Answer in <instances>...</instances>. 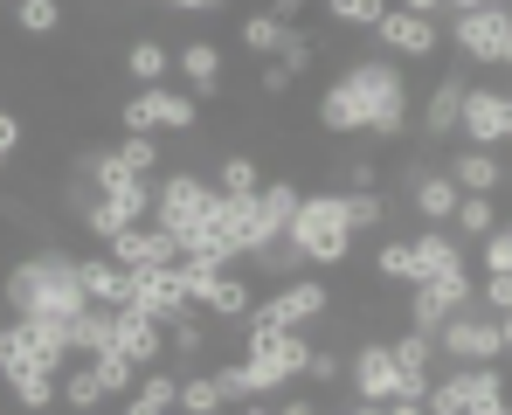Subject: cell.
<instances>
[{
	"label": "cell",
	"instance_id": "6da1fadb",
	"mask_svg": "<svg viewBox=\"0 0 512 415\" xmlns=\"http://www.w3.org/2000/svg\"><path fill=\"white\" fill-rule=\"evenodd\" d=\"M0 305L7 319H77L90 298L77 284V256L63 243H35L0 270Z\"/></svg>",
	"mask_w": 512,
	"mask_h": 415
},
{
	"label": "cell",
	"instance_id": "7a4b0ae2",
	"mask_svg": "<svg viewBox=\"0 0 512 415\" xmlns=\"http://www.w3.org/2000/svg\"><path fill=\"white\" fill-rule=\"evenodd\" d=\"M340 77L360 97V139H402L409 132V77L395 56H381V49L353 56V63H340Z\"/></svg>",
	"mask_w": 512,
	"mask_h": 415
},
{
	"label": "cell",
	"instance_id": "3957f363",
	"mask_svg": "<svg viewBox=\"0 0 512 415\" xmlns=\"http://www.w3.org/2000/svg\"><path fill=\"white\" fill-rule=\"evenodd\" d=\"M291 249L305 256V270H340L353 263V222H346V194L340 187H312V194H298V208H291Z\"/></svg>",
	"mask_w": 512,
	"mask_h": 415
},
{
	"label": "cell",
	"instance_id": "277c9868",
	"mask_svg": "<svg viewBox=\"0 0 512 415\" xmlns=\"http://www.w3.org/2000/svg\"><path fill=\"white\" fill-rule=\"evenodd\" d=\"M506 360H450V374H436L423 395V415H506Z\"/></svg>",
	"mask_w": 512,
	"mask_h": 415
},
{
	"label": "cell",
	"instance_id": "5b68a950",
	"mask_svg": "<svg viewBox=\"0 0 512 415\" xmlns=\"http://www.w3.org/2000/svg\"><path fill=\"white\" fill-rule=\"evenodd\" d=\"M443 42L471 63V70H506L512 63V0H485L471 14H443Z\"/></svg>",
	"mask_w": 512,
	"mask_h": 415
},
{
	"label": "cell",
	"instance_id": "8992f818",
	"mask_svg": "<svg viewBox=\"0 0 512 415\" xmlns=\"http://www.w3.org/2000/svg\"><path fill=\"white\" fill-rule=\"evenodd\" d=\"M201 111H208V104H201L194 90H173V83H132V97L118 104V125H125V132H160V139H167V132L194 139V132H201Z\"/></svg>",
	"mask_w": 512,
	"mask_h": 415
},
{
	"label": "cell",
	"instance_id": "52a82bcc",
	"mask_svg": "<svg viewBox=\"0 0 512 415\" xmlns=\"http://www.w3.org/2000/svg\"><path fill=\"white\" fill-rule=\"evenodd\" d=\"M512 346V319L506 312H485V305H464L436 326V360H506Z\"/></svg>",
	"mask_w": 512,
	"mask_h": 415
},
{
	"label": "cell",
	"instance_id": "ba28073f",
	"mask_svg": "<svg viewBox=\"0 0 512 415\" xmlns=\"http://www.w3.org/2000/svg\"><path fill=\"white\" fill-rule=\"evenodd\" d=\"M208 208H215V180H208V173H194V166H160V180H153V215H146L153 229H167L173 243H180Z\"/></svg>",
	"mask_w": 512,
	"mask_h": 415
},
{
	"label": "cell",
	"instance_id": "9c48e42d",
	"mask_svg": "<svg viewBox=\"0 0 512 415\" xmlns=\"http://www.w3.org/2000/svg\"><path fill=\"white\" fill-rule=\"evenodd\" d=\"M256 319H270V326H319L326 312H333V284L319 277V270H291V277H277L270 284V298H256L250 305Z\"/></svg>",
	"mask_w": 512,
	"mask_h": 415
},
{
	"label": "cell",
	"instance_id": "30bf717a",
	"mask_svg": "<svg viewBox=\"0 0 512 415\" xmlns=\"http://www.w3.org/2000/svg\"><path fill=\"white\" fill-rule=\"evenodd\" d=\"M457 139L464 146H499L512 139V97L499 77H471L464 83V104H457Z\"/></svg>",
	"mask_w": 512,
	"mask_h": 415
},
{
	"label": "cell",
	"instance_id": "8fae6325",
	"mask_svg": "<svg viewBox=\"0 0 512 415\" xmlns=\"http://www.w3.org/2000/svg\"><path fill=\"white\" fill-rule=\"evenodd\" d=\"M367 35H374V49L395 56V63H429V56L443 49V14H402V7L388 0V14H381Z\"/></svg>",
	"mask_w": 512,
	"mask_h": 415
},
{
	"label": "cell",
	"instance_id": "7c38bea8",
	"mask_svg": "<svg viewBox=\"0 0 512 415\" xmlns=\"http://www.w3.org/2000/svg\"><path fill=\"white\" fill-rule=\"evenodd\" d=\"M464 83H471V63H464V56H457L443 77L429 83L423 118H416V139H423V153H436V146H450V139H457V104H464Z\"/></svg>",
	"mask_w": 512,
	"mask_h": 415
},
{
	"label": "cell",
	"instance_id": "4fadbf2b",
	"mask_svg": "<svg viewBox=\"0 0 512 415\" xmlns=\"http://www.w3.org/2000/svg\"><path fill=\"white\" fill-rule=\"evenodd\" d=\"M194 305H201L215 326H236V319H250V305H256V277L243 263H222V270L194 291Z\"/></svg>",
	"mask_w": 512,
	"mask_h": 415
},
{
	"label": "cell",
	"instance_id": "5bb4252c",
	"mask_svg": "<svg viewBox=\"0 0 512 415\" xmlns=\"http://www.w3.org/2000/svg\"><path fill=\"white\" fill-rule=\"evenodd\" d=\"M443 173L457 180V194H506V153H499V146H464V139H450Z\"/></svg>",
	"mask_w": 512,
	"mask_h": 415
},
{
	"label": "cell",
	"instance_id": "9a60e30c",
	"mask_svg": "<svg viewBox=\"0 0 512 415\" xmlns=\"http://www.w3.org/2000/svg\"><path fill=\"white\" fill-rule=\"evenodd\" d=\"M173 70L187 77V90H194L201 104H222V97H229V83H222V42H208V35L173 42Z\"/></svg>",
	"mask_w": 512,
	"mask_h": 415
},
{
	"label": "cell",
	"instance_id": "2e32d148",
	"mask_svg": "<svg viewBox=\"0 0 512 415\" xmlns=\"http://www.w3.org/2000/svg\"><path fill=\"white\" fill-rule=\"evenodd\" d=\"M111 346H118L132 367H160V360H167V326L146 319V312H132V305H118V312H111Z\"/></svg>",
	"mask_w": 512,
	"mask_h": 415
},
{
	"label": "cell",
	"instance_id": "e0dca14e",
	"mask_svg": "<svg viewBox=\"0 0 512 415\" xmlns=\"http://www.w3.org/2000/svg\"><path fill=\"white\" fill-rule=\"evenodd\" d=\"M125 305L146 312V319H160V326H167L173 312H187V291H180L173 263H146V270H132V298H125Z\"/></svg>",
	"mask_w": 512,
	"mask_h": 415
},
{
	"label": "cell",
	"instance_id": "ac0fdd59",
	"mask_svg": "<svg viewBox=\"0 0 512 415\" xmlns=\"http://www.w3.org/2000/svg\"><path fill=\"white\" fill-rule=\"evenodd\" d=\"M443 270H464V243H457L443 222H423V229L409 236V284H429V277H443Z\"/></svg>",
	"mask_w": 512,
	"mask_h": 415
},
{
	"label": "cell",
	"instance_id": "d6986e66",
	"mask_svg": "<svg viewBox=\"0 0 512 415\" xmlns=\"http://www.w3.org/2000/svg\"><path fill=\"white\" fill-rule=\"evenodd\" d=\"M104 256H111V263H125V270H146V263H173L180 243H173L167 229H153V222H125V229L104 243Z\"/></svg>",
	"mask_w": 512,
	"mask_h": 415
},
{
	"label": "cell",
	"instance_id": "ffe728a7",
	"mask_svg": "<svg viewBox=\"0 0 512 415\" xmlns=\"http://www.w3.org/2000/svg\"><path fill=\"white\" fill-rule=\"evenodd\" d=\"M208 346H215V319H208L201 305H187V312H173V319H167V360H173V367H201Z\"/></svg>",
	"mask_w": 512,
	"mask_h": 415
},
{
	"label": "cell",
	"instance_id": "44dd1931",
	"mask_svg": "<svg viewBox=\"0 0 512 415\" xmlns=\"http://www.w3.org/2000/svg\"><path fill=\"white\" fill-rule=\"evenodd\" d=\"M77 284H84L90 305H111V312L132 298V270H125V263H111L104 249H97V256H77Z\"/></svg>",
	"mask_w": 512,
	"mask_h": 415
},
{
	"label": "cell",
	"instance_id": "7402d4cb",
	"mask_svg": "<svg viewBox=\"0 0 512 415\" xmlns=\"http://www.w3.org/2000/svg\"><path fill=\"white\" fill-rule=\"evenodd\" d=\"M0 14H7V28H14L21 42H56V35H63V21H70V14H63V0H7Z\"/></svg>",
	"mask_w": 512,
	"mask_h": 415
},
{
	"label": "cell",
	"instance_id": "603a6c76",
	"mask_svg": "<svg viewBox=\"0 0 512 415\" xmlns=\"http://www.w3.org/2000/svg\"><path fill=\"white\" fill-rule=\"evenodd\" d=\"M118 70L132 83H167L173 77V42H160V35H132L125 49H118Z\"/></svg>",
	"mask_w": 512,
	"mask_h": 415
},
{
	"label": "cell",
	"instance_id": "cb8c5ba5",
	"mask_svg": "<svg viewBox=\"0 0 512 415\" xmlns=\"http://www.w3.org/2000/svg\"><path fill=\"white\" fill-rule=\"evenodd\" d=\"M173 388H180V367H139L132 395L118 402L125 415H173Z\"/></svg>",
	"mask_w": 512,
	"mask_h": 415
},
{
	"label": "cell",
	"instance_id": "d4e9b609",
	"mask_svg": "<svg viewBox=\"0 0 512 415\" xmlns=\"http://www.w3.org/2000/svg\"><path fill=\"white\" fill-rule=\"evenodd\" d=\"M319 132L326 139H360V97H353L346 77H333L319 90Z\"/></svg>",
	"mask_w": 512,
	"mask_h": 415
},
{
	"label": "cell",
	"instance_id": "484cf974",
	"mask_svg": "<svg viewBox=\"0 0 512 415\" xmlns=\"http://www.w3.org/2000/svg\"><path fill=\"white\" fill-rule=\"evenodd\" d=\"M56 409H70V415L104 409V388H97V367H90V360H63V374H56Z\"/></svg>",
	"mask_w": 512,
	"mask_h": 415
},
{
	"label": "cell",
	"instance_id": "4316f807",
	"mask_svg": "<svg viewBox=\"0 0 512 415\" xmlns=\"http://www.w3.org/2000/svg\"><path fill=\"white\" fill-rule=\"evenodd\" d=\"M492 222H506L499 194H457V208H450V222H443V229H450L457 243H478V236H485Z\"/></svg>",
	"mask_w": 512,
	"mask_h": 415
},
{
	"label": "cell",
	"instance_id": "83f0119b",
	"mask_svg": "<svg viewBox=\"0 0 512 415\" xmlns=\"http://www.w3.org/2000/svg\"><path fill=\"white\" fill-rule=\"evenodd\" d=\"M28 367H42V353H35V332H28V319H0V388H7L14 374H28Z\"/></svg>",
	"mask_w": 512,
	"mask_h": 415
},
{
	"label": "cell",
	"instance_id": "f1b7e54d",
	"mask_svg": "<svg viewBox=\"0 0 512 415\" xmlns=\"http://www.w3.org/2000/svg\"><path fill=\"white\" fill-rule=\"evenodd\" d=\"M7 402H14L21 415L56 409V374H49V367H28V374H14V381H7Z\"/></svg>",
	"mask_w": 512,
	"mask_h": 415
},
{
	"label": "cell",
	"instance_id": "f546056e",
	"mask_svg": "<svg viewBox=\"0 0 512 415\" xmlns=\"http://www.w3.org/2000/svg\"><path fill=\"white\" fill-rule=\"evenodd\" d=\"M208 180H215V194H256L263 187V160L256 153H222Z\"/></svg>",
	"mask_w": 512,
	"mask_h": 415
},
{
	"label": "cell",
	"instance_id": "4dcf8cb0",
	"mask_svg": "<svg viewBox=\"0 0 512 415\" xmlns=\"http://www.w3.org/2000/svg\"><path fill=\"white\" fill-rule=\"evenodd\" d=\"M277 35H284V21H277L270 7H256V14L236 21V42H243V56H256V63H263V56H277Z\"/></svg>",
	"mask_w": 512,
	"mask_h": 415
},
{
	"label": "cell",
	"instance_id": "1f68e13d",
	"mask_svg": "<svg viewBox=\"0 0 512 415\" xmlns=\"http://www.w3.org/2000/svg\"><path fill=\"white\" fill-rule=\"evenodd\" d=\"M90 367H97V388H104V402H125V395H132V381H139V367H132L118 346L90 353Z\"/></svg>",
	"mask_w": 512,
	"mask_h": 415
},
{
	"label": "cell",
	"instance_id": "d6a6232c",
	"mask_svg": "<svg viewBox=\"0 0 512 415\" xmlns=\"http://www.w3.org/2000/svg\"><path fill=\"white\" fill-rule=\"evenodd\" d=\"M111 153L132 166V173H160V166H167V153H160V132H118V139H111Z\"/></svg>",
	"mask_w": 512,
	"mask_h": 415
},
{
	"label": "cell",
	"instance_id": "836d02e7",
	"mask_svg": "<svg viewBox=\"0 0 512 415\" xmlns=\"http://www.w3.org/2000/svg\"><path fill=\"white\" fill-rule=\"evenodd\" d=\"M388 353H395V367H402V374H429V367H436V339L416 332V326L395 332V339H388Z\"/></svg>",
	"mask_w": 512,
	"mask_h": 415
},
{
	"label": "cell",
	"instance_id": "e575fe53",
	"mask_svg": "<svg viewBox=\"0 0 512 415\" xmlns=\"http://www.w3.org/2000/svg\"><path fill=\"white\" fill-rule=\"evenodd\" d=\"M381 14H388V0H326V28H340V35H346V28L367 35Z\"/></svg>",
	"mask_w": 512,
	"mask_h": 415
},
{
	"label": "cell",
	"instance_id": "d590c367",
	"mask_svg": "<svg viewBox=\"0 0 512 415\" xmlns=\"http://www.w3.org/2000/svg\"><path fill=\"white\" fill-rule=\"evenodd\" d=\"M346 381V353L340 346H319L312 339V360H305V388H340Z\"/></svg>",
	"mask_w": 512,
	"mask_h": 415
},
{
	"label": "cell",
	"instance_id": "8d00e7d4",
	"mask_svg": "<svg viewBox=\"0 0 512 415\" xmlns=\"http://www.w3.org/2000/svg\"><path fill=\"white\" fill-rule=\"evenodd\" d=\"M374 277L381 284H409V236H388L374 249Z\"/></svg>",
	"mask_w": 512,
	"mask_h": 415
},
{
	"label": "cell",
	"instance_id": "74e56055",
	"mask_svg": "<svg viewBox=\"0 0 512 415\" xmlns=\"http://www.w3.org/2000/svg\"><path fill=\"white\" fill-rule=\"evenodd\" d=\"M478 263H485V270H512V229L506 222H492V229L478 236Z\"/></svg>",
	"mask_w": 512,
	"mask_h": 415
},
{
	"label": "cell",
	"instance_id": "f35d334b",
	"mask_svg": "<svg viewBox=\"0 0 512 415\" xmlns=\"http://www.w3.org/2000/svg\"><path fill=\"white\" fill-rule=\"evenodd\" d=\"M478 305H485V312H506V319H512V270H485Z\"/></svg>",
	"mask_w": 512,
	"mask_h": 415
},
{
	"label": "cell",
	"instance_id": "ab89813d",
	"mask_svg": "<svg viewBox=\"0 0 512 415\" xmlns=\"http://www.w3.org/2000/svg\"><path fill=\"white\" fill-rule=\"evenodd\" d=\"M21 146H28V118H21V111H7V104H0V173H7V160H14V153H21Z\"/></svg>",
	"mask_w": 512,
	"mask_h": 415
},
{
	"label": "cell",
	"instance_id": "60d3db41",
	"mask_svg": "<svg viewBox=\"0 0 512 415\" xmlns=\"http://www.w3.org/2000/svg\"><path fill=\"white\" fill-rule=\"evenodd\" d=\"M291 83H298V70H291L284 56H263V77H256L263 97H291Z\"/></svg>",
	"mask_w": 512,
	"mask_h": 415
},
{
	"label": "cell",
	"instance_id": "b9f144b4",
	"mask_svg": "<svg viewBox=\"0 0 512 415\" xmlns=\"http://www.w3.org/2000/svg\"><path fill=\"white\" fill-rule=\"evenodd\" d=\"M340 180H346V187H381V166L360 153V160H340Z\"/></svg>",
	"mask_w": 512,
	"mask_h": 415
},
{
	"label": "cell",
	"instance_id": "7bdbcfd3",
	"mask_svg": "<svg viewBox=\"0 0 512 415\" xmlns=\"http://www.w3.org/2000/svg\"><path fill=\"white\" fill-rule=\"evenodd\" d=\"M402 14H443V0H395Z\"/></svg>",
	"mask_w": 512,
	"mask_h": 415
},
{
	"label": "cell",
	"instance_id": "ee69618b",
	"mask_svg": "<svg viewBox=\"0 0 512 415\" xmlns=\"http://www.w3.org/2000/svg\"><path fill=\"white\" fill-rule=\"evenodd\" d=\"M298 7H305V0H270V14H277V21H291Z\"/></svg>",
	"mask_w": 512,
	"mask_h": 415
},
{
	"label": "cell",
	"instance_id": "f6af8a7d",
	"mask_svg": "<svg viewBox=\"0 0 512 415\" xmlns=\"http://www.w3.org/2000/svg\"><path fill=\"white\" fill-rule=\"evenodd\" d=\"M471 7H485V0H443V14H471Z\"/></svg>",
	"mask_w": 512,
	"mask_h": 415
},
{
	"label": "cell",
	"instance_id": "bcb514c9",
	"mask_svg": "<svg viewBox=\"0 0 512 415\" xmlns=\"http://www.w3.org/2000/svg\"><path fill=\"white\" fill-rule=\"evenodd\" d=\"M160 7H173V0H160Z\"/></svg>",
	"mask_w": 512,
	"mask_h": 415
},
{
	"label": "cell",
	"instance_id": "7dc6e473",
	"mask_svg": "<svg viewBox=\"0 0 512 415\" xmlns=\"http://www.w3.org/2000/svg\"><path fill=\"white\" fill-rule=\"evenodd\" d=\"M0 7H7V0H0Z\"/></svg>",
	"mask_w": 512,
	"mask_h": 415
},
{
	"label": "cell",
	"instance_id": "c3c4849f",
	"mask_svg": "<svg viewBox=\"0 0 512 415\" xmlns=\"http://www.w3.org/2000/svg\"><path fill=\"white\" fill-rule=\"evenodd\" d=\"M0 49H7V42H0Z\"/></svg>",
	"mask_w": 512,
	"mask_h": 415
}]
</instances>
